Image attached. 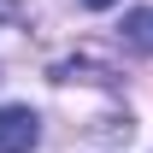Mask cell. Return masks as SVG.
Returning a JSON list of instances; mask_svg holds the SVG:
<instances>
[{"label": "cell", "mask_w": 153, "mask_h": 153, "mask_svg": "<svg viewBox=\"0 0 153 153\" xmlns=\"http://www.w3.org/2000/svg\"><path fill=\"white\" fill-rule=\"evenodd\" d=\"M6 18H18V0H0V24Z\"/></svg>", "instance_id": "3957f363"}, {"label": "cell", "mask_w": 153, "mask_h": 153, "mask_svg": "<svg viewBox=\"0 0 153 153\" xmlns=\"http://www.w3.org/2000/svg\"><path fill=\"white\" fill-rule=\"evenodd\" d=\"M82 6H94V12H106V6H118V0H82Z\"/></svg>", "instance_id": "277c9868"}, {"label": "cell", "mask_w": 153, "mask_h": 153, "mask_svg": "<svg viewBox=\"0 0 153 153\" xmlns=\"http://www.w3.org/2000/svg\"><path fill=\"white\" fill-rule=\"evenodd\" d=\"M41 141V118L30 106H0V153H30Z\"/></svg>", "instance_id": "6da1fadb"}, {"label": "cell", "mask_w": 153, "mask_h": 153, "mask_svg": "<svg viewBox=\"0 0 153 153\" xmlns=\"http://www.w3.org/2000/svg\"><path fill=\"white\" fill-rule=\"evenodd\" d=\"M118 36H124V47H135V53H153V6H135V12H124Z\"/></svg>", "instance_id": "7a4b0ae2"}]
</instances>
